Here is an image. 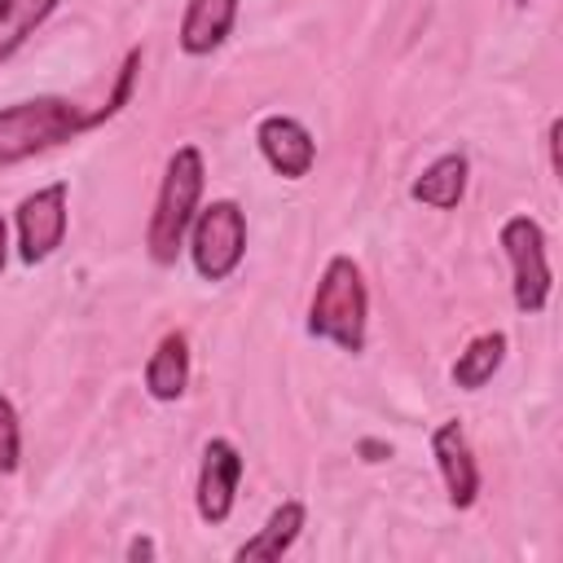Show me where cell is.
<instances>
[{
  "mask_svg": "<svg viewBox=\"0 0 563 563\" xmlns=\"http://www.w3.org/2000/svg\"><path fill=\"white\" fill-rule=\"evenodd\" d=\"M202 185H207V163L198 145H176L163 180H158V198L150 211V229H145V246L154 264H176L185 233L202 207Z\"/></svg>",
  "mask_w": 563,
  "mask_h": 563,
  "instance_id": "obj_1",
  "label": "cell"
},
{
  "mask_svg": "<svg viewBox=\"0 0 563 563\" xmlns=\"http://www.w3.org/2000/svg\"><path fill=\"white\" fill-rule=\"evenodd\" d=\"M97 128V110H84L70 97H31L0 110V167L26 163L44 150H57Z\"/></svg>",
  "mask_w": 563,
  "mask_h": 563,
  "instance_id": "obj_2",
  "label": "cell"
},
{
  "mask_svg": "<svg viewBox=\"0 0 563 563\" xmlns=\"http://www.w3.org/2000/svg\"><path fill=\"white\" fill-rule=\"evenodd\" d=\"M365 321H369V290L361 264L352 255H330L321 282L308 303V334L330 339L339 352H365Z\"/></svg>",
  "mask_w": 563,
  "mask_h": 563,
  "instance_id": "obj_3",
  "label": "cell"
},
{
  "mask_svg": "<svg viewBox=\"0 0 563 563\" xmlns=\"http://www.w3.org/2000/svg\"><path fill=\"white\" fill-rule=\"evenodd\" d=\"M185 242H189V260L198 277L224 282L246 255V211L233 198H211L207 207H198Z\"/></svg>",
  "mask_w": 563,
  "mask_h": 563,
  "instance_id": "obj_4",
  "label": "cell"
},
{
  "mask_svg": "<svg viewBox=\"0 0 563 563\" xmlns=\"http://www.w3.org/2000/svg\"><path fill=\"white\" fill-rule=\"evenodd\" d=\"M497 242H501V251L510 260V295H515V308L523 317L545 312L550 290H554V273H550V260H545V229L532 216H510L497 229Z\"/></svg>",
  "mask_w": 563,
  "mask_h": 563,
  "instance_id": "obj_5",
  "label": "cell"
},
{
  "mask_svg": "<svg viewBox=\"0 0 563 563\" xmlns=\"http://www.w3.org/2000/svg\"><path fill=\"white\" fill-rule=\"evenodd\" d=\"M66 198H70V185L53 180L18 202V260L22 264H44L66 242V224H70Z\"/></svg>",
  "mask_w": 563,
  "mask_h": 563,
  "instance_id": "obj_6",
  "label": "cell"
},
{
  "mask_svg": "<svg viewBox=\"0 0 563 563\" xmlns=\"http://www.w3.org/2000/svg\"><path fill=\"white\" fill-rule=\"evenodd\" d=\"M238 479H242V453L233 440L216 435L202 444V462H198V493H194V506H198V519L220 528L229 515H233V501H238Z\"/></svg>",
  "mask_w": 563,
  "mask_h": 563,
  "instance_id": "obj_7",
  "label": "cell"
},
{
  "mask_svg": "<svg viewBox=\"0 0 563 563\" xmlns=\"http://www.w3.org/2000/svg\"><path fill=\"white\" fill-rule=\"evenodd\" d=\"M431 453H435V466H440L449 506H453V510H471L475 497H479V466H475L466 427H462L457 418L440 422V427L431 431Z\"/></svg>",
  "mask_w": 563,
  "mask_h": 563,
  "instance_id": "obj_8",
  "label": "cell"
},
{
  "mask_svg": "<svg viewBox=\"0 0 563 563\" xmlns=\"http://www.w3.org/2000/svg\"><path fill=\"white\" fill-rule=\"evenodd\" d=\"M255 145H260L264 163L286 180H303L312 172V163H317L312 132L290 114H264L260 128H255Z\"/></svg>",
  "mask_w": 563,
  "mask_h": 563,
  "instance_id": "obj_9",
  "label": "cell"
},
{
  "mask_svg": "<svg viewBox=\"0 0 563 563\" xmlns=\"http://www.w3.org/2000/svg\"><path fill=\"white\" fill-rule=\"evenodd\" d=\"M233 22H238V0H189L180 31H176L180 53H189V57L216 53L233 35Z\"/></svg>",
  "mask_w": 563,
  "mask_h": 563,
  "instance_id": "obj_10",
  "label": "cell"
},
{
  "mask_svg": "<svg viewBox=\"0 0 563 563\" xmlns=\"http://www.w3.org/2000/svg\"><path fill=\"white\" fill-rule=\"evenodd\" d=\"M466 180H471V158L462 150H449L422 167V176L409 185V198L435 211H457V202L466 198Z\"/></svg>",
  "mask_w": 563,
  "mask_h": 563,
  "instance_id": "obj_11",
  "label": "cell"
},
{
  "mask_svg": "<svg viewBox=\"0 0 563 563\" xmlns=\"http://www.w3.org/2000/svg\"><path fill=\"white\" fill-rule=\"evenodd\" d=\"M185 387H189V339H185V330H167L145 361V391L154 400L172 405L185 396Z\"/></svg>",
  "mask_w": 563,
  "mask_h": 563,
  "instance_id": "obj_12",
  "label": "cell"
},
{
  "mask_svg": "<svg viewBox=\"0 0 563 563\" xmlns=\"http://www.w3.org/2000/svg\"><path fill=\"white\" fill-rule=\"evenodd\" d=\"M303 519H308V510H303V501H282L268 519H264V528L255 532V537H246L238 550H233V559L238 563H255V559H264V563H273V559H282L295 541H299V532H303Z\"/></svg>",
  "mask_w": 563,
  "mask_h": 563,
  "instance_id": "obj_13",
  "label": "cell"
},
{
  "mask_svg": "<svg viewBox=\"0 0 563 563\" xmlns=\"http://www.w3.org/2000/svg\"><path fill=\"white\" fill-rule=\"evenodd\" d=\"M501 361H506V334H501V330L475 334V339L457 352V361H453V383H457L462 391H479V387L501 369Z\"/></svg>",
  "mask_w": 563,
  "mask_h": 563,
  "instance_id": "obj_14",
  "label": "cell"
},
{
  "mask_svg": "<svg viewBox=\"0 0 563 563\" xmlns=\"http://www.w3.org/2000/svg\"><path fill=\"white\" fill-rule=\"evenodd\" d=\"M62 0H0V62H9L53 13Z\"/></svg>",
  "mask_w": 563,
  "mask_h": 563,
  "instance_id": "obj_15",
  "label": "cell"
},
{
  "mask_svg": "<svg viewBox=\"0 0 563 563\" xmlns=\"http://www.w3.org/2000/svg\"><path fill=\"white\" fill-rule=\"evenodd\" d=\"M141 62H145V53L141 48H128V57H123V66H119V79H114V88H110V97L97 106V123H106V119H114L128 101H132V88H136V75H141Z\"/></svg>",
  "mask_w": 563,
  "mask_h": 563,
  "instance_id": "obj_16",
  "label": "cell"
},
{
  "mask_svg": "<svg viewBox=\"0 0 563 563\" xmlns=\"http://www.w3.org/2000/svg\"><path fill=\"white\" fill-rule=\"evenodd\" d=\"M22 462V427L9 396H0V475H13Z\"/></svg>",
  "mask_w": 563,
  "mask_h": 563,
  "instance_id": "obj_17",
  "label": "cell"
},
{
  "mask_svg": "<svg viewBox=\"0 0 563 563\" xmlns=\"http://www.w3.org/2000/svg\"><path fill=\"white\" fill-rule=\"evenodd\" d=\"M559 132H563V119L554 114L550 128H545V154H550V172L559 176Z\"/></svg>",
  "mask_w": 563,
  "mask_h": 563,
  "instance_id": "obj_18",
  "label": "cell"
},
{
  "mask_svg": "<svg viewBox=\"0 0 563 563\" xmlns=\"http://www.w3.org/2000/svg\"><path fill=\"white\" fill-rule=\"evenodd\" d=\"M356 449H361L365 462H383V457H391V444H383V440H361Z\"/></svg>",
  "mask_w": 563,
  "mask_h": 563,
  "instance_id": "obj_19",
  "label": "cell"
},
{
  "mask_svg": "<svg viewBox=\"0 0 563 563\" xmlns=\"http://www.w3.org/2000/svg\"><path fill=\"white\" fill-rule=\"evenodd\" d=\"M128 559H154V541L150 537H132L128 541Z\"/></svg>",
  "mask_w": 563,
  "mask_h": 563,
  "instance_id": "obj_20",
  "label": "cell"
},
{
  "mask_svg": "<svg viewBox=\"0 0 563 563\" xmlns=\"http://www.w3.org/2000/svg\"><path fill=\"white\" fill-rule=\"evenodd\" d=\"M4 264H9V224L0 216V273H4Z\"/></svg>",
  "mask_w": 563,
  "mask_h": 563,
  "instance_id": "obj_21",
  "label": "cell"
},
{
  "mask_svg": "<svg viewBox=\"0 0 563 563\" xmlns=\"http://www.w3.org/2000/svg\"><path fill=\"white\" fill-rule=\"evenodd\" d=\"M515 4H519V9H523V4H528V0H515Z\"/></svg>",
  "mask_w": 563,
  "mask_h": 563,
  "instance_id": "obj_22",
  "label": "cell"
}]
</instances>
